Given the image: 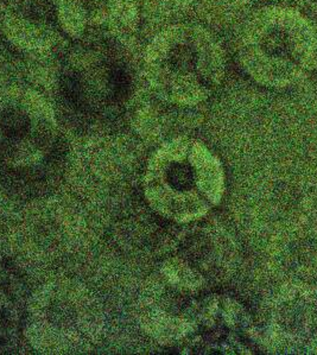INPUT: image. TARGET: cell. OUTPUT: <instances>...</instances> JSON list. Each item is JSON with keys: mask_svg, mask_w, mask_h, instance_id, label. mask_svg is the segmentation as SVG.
<instances>
[{"mask_svg": "<svg viewBox=\"0 0 317 355\" xmlns=\"http://www.w3.org/2000/svg\"><path fill=\"white\" fill-rule=\"evenodd\" d=\"M8 295L0 286V346L8 343L16 331L17 314Z\"/></svg>", "mask_w": 317, "mask_h": 355, "instance_id": "1", "label": "cell"}, {"mask_svg": "<svg viewBox=\"0 0 317 355\" xmlns=\"http://www.w3.org/2000/svg\"><path fill=\"white\" fill-rule=\"evenodd\" d=\"M168 181L175 189H189L193 184L191 170L183 164H175L168 171Z\"/></svg>", "mask_w": 317, "mask_h": 355, "instance_id": "2", "label": "cell"}]
</instances>
